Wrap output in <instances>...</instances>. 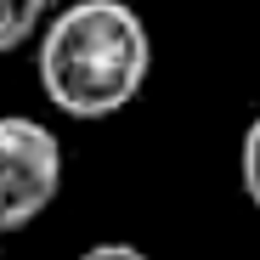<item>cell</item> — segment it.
Returning <instances> with one entry per match:
<instances>
[{"label": "cell", "mask_w": 260, "mask_h": 260, "mask_svg": "<svg viewBox=\"0 0 260 260\" xmlns=\"http://www.w3.org/2000/svg\"><path fill=\"white\" fill-rule=\"evenodd\" d=\"M153 74V34L124 0H74L40 34V91L62 119H113Z\"/></svg>", "instance_id": "cell-1"}, {"label": "cell", "mask_w": 260, "mask_h": 260, "mask_svg": "<svg viewBox=\"0 0 260 260\" xmlns=\"http://www.w3.org/2000/svg\"><path fill=\"white\" fill-rule=\"evenodd\" d=\"M62 192V142L51 124L6 113L0 119V232H23Z\"/></svg>", "instance_id": "cell-2"}, {"label": "cell", "mask_w": 260, "mask_h": 260, "mask_svg": "<svg viewBox=\"0 0 260 260\" xmlns=\"http://www.w3.org/2000/svg\"><path fill=\"white\" fill-rule=\"evenodd\" d=\"M46 6L51 0H0V51H17L46 34Z\"/></svg>", "instance_id": "cell-3"}, {"label": "cell", "mask_w": 260, "mask_h": 260, "mask_svg": "<svg viewBox=\"0 0 260 260\" xmlns=\"http://www.w3.org/2000/svg\"><path fill=\"white\" fill-rule=\"evenodd\" d=\"M243 192H249V204L260 209V113H254L249 130H243Z\"/></svg>", "instance_id": "cell-4"}, {"label": "cell", "mask_w": 260, "mask_h": 260, "mask_svg": "<svg viewBox=\"0 0 260 260\" xmlns=\"http://www.w3.org/2000/svg\"><path fill=\"white\" fill-rule=\"evenodd\" d=\"M79 260H147V254H142L136 243H119V238H113V243H91Z\"/></svg>", "instance_id": "cell-5"}, {"label": "cell", "mask_w": 260, "mask_h": 260, "mask_svg": "<svg viewBox=\"0 0 260 260\" xmlns=\"http://www.w3.org/2000/svg\"><path fill=\"white\" fill-rule=\"evenodd\" d=\"M0 260H6V232H0Z\"/></svg>", "instance_id": "cell-6"}]
</instances>
